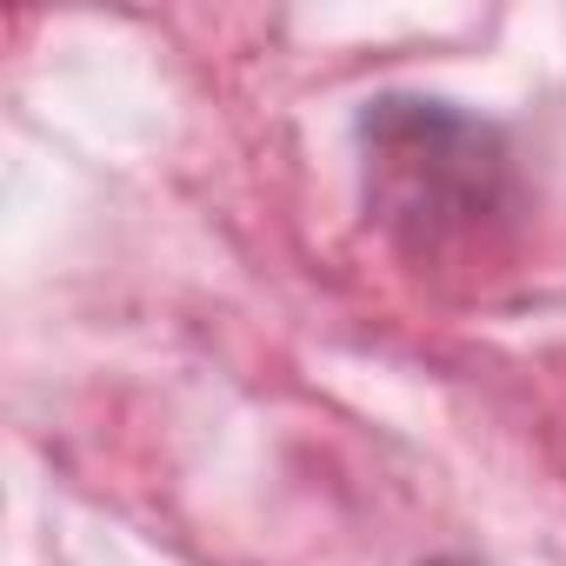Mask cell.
I'll return each instance as SVG.
<instances>
[{"label":"cell","mask_w":566,"mask_h":566,"mask_svg":"<svg viewBox=\"0 0 566 566\" xmlns=\"http://www.w3.org/2000/svg\"><path fill=\"white\" fill-rule=\"evenodd\" d=\"M360 147L380 227L427 266L486 247L513 220L506 140L447 101H413V94L374 101L360 120Z\"/></svg>","instance_id":"1"}]
</instances>
